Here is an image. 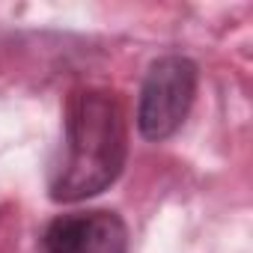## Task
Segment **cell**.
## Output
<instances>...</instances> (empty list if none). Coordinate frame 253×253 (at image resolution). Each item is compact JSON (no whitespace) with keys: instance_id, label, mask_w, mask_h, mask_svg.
I'll use <instances>...</instances> for the list:
<instances>
[{"instance_id":"6da1fadb","label":"cell","mask_w":253,"mask_h":253,"mask_svg":"<svg viewBox=\"0 0 253 253\" xmlns=\"http://www.w3.org/2000/svg\"><path fill=\"white\" fill-rule=\"evenodd\" d=\"M128 155V128L119 98L107 89H78L66 104L63 143L48 173L57 203H78L107 191Z\"/></svg>"},{"instance_id":"7a4b0ae2","label":"cell","mask_w":253,"mask_h":253,"mask_svg":"<svg viewBox=\"0 0 253 253\" xmlns=\"http://www.w3.org/2000/svg\"><path fill=\"white\" fill-rule=\"evenodd\" d=\"M197 95V66L182 54H167L155 60L140 86L137 128L146 140L173 137L191 113Z\"/></svg>"},{"instance_id":"3957f363","label":"cell","mask_w":253,"mask_h":253,"mask_svg":"<svg viewBox=\"0 0 253 253\" xmlns=\"http://www.w3.org/2000/svg\"><path fill=\"white\" fill-rule=\"evenodd\" d=\"M36 253H128V229L104 209L60 214L42 229Z\"/></svg>"}]
</instances>
